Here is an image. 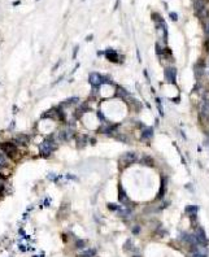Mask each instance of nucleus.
<instances>
[{
  "label": "nucleus",
  "instance_id": "nucleus-1",
  "mask_svg": "<svg viewBox=\"0 0 209 257\" xmlns=\"http://www.w3.org/2000/svg\"><path fill=\"white\" fill-rule=\"evenodd\" d=\"M57 142L55 140L54 138V135L49 136V138L44 139V142H43L40 145H39V153H40V156L42 157H48L52 152H54L57 147Z\"/></svg>",
  "mask_w": 209,
  "mask_h": 257
},
{
  "label": "nucleus",
  "instance_id": "nucleus-2",
  "mask_svg": "<svg viewBox=\"0 0 209 257\" xmlns=\"http://www.w3.org/2000/svg\"><path fill=\"white\" fill-rule=\"evenodd\" d=\"M0 149L2 152H4V155L8 159H14L17 155V147L13 142H4L0 144Z\"/></svg>",
  "mask_w": 209,
  "mask_h": 257
},
{
  "label": "nucleus",
  "instance_id": "nucleus-3",
  "mask_svg": "<svg viewBox=\"0 0 209 257\" xmlns=\"http://www.w3.org/2000/svg\"><path fill=\"white\" fill-rule=\"evenodd\" d=\"M165 79L171 84H176V82H177V69L176 68L169 66L165 69Z\"/></svg>",
  "mask_w": 209,
  "mask_h": 257
},
{
  "label": "nucleus",
  "instance_id": "nucleus-4",
  "mask_svg": "<svg viewBox=\"0 0 209 257\" xmlns=\"http://www.w3.org/2000/svg\"><path fill=\"white\" fill-rule=\"evenodd\" d=\"M135 160H136V155H135V152H131V151L125 152L124 155L121 156V162H122L125 166L131 165L133 162H135Z\"/></svg>",
  "mask_w": 209,
  "mask_h": 257
},
{
  "label": "nucleus",
  "instance_id": "nucleus-5",
  "mask_svg": "<svg viewBox=\"0 0 209 257\" xmlns=\"http://www.w3.org/2000/svg\"><path fill=\"white\" fill-rule=\"evenodd\" d=\"M89 82L92 87H100V86H103V75L94 72L89 75Z\"/></svg>",
  "mask_w": 209,
  "mask_h": 257
},
{
  "label": "nucleus",
  "instance_id": "nucleus-6",
  "mask_svg": "<svg viewBox=\"0 0 209 257\" xmlns=\"http://www.w3.org/2000/svg\"><path fill=\"white\" fill-rule=\"evenodd\" d=\"M195 236H196V239H197V242H199L200 245H205V247L208 245V238L205 235V231H204L203 227H197L196 229Z\"/></svg>",
  "mask_w": 209,
  "mask_h": 257
},
{
  "label": "nucleus",
  "instance_id": "nucleus-7",
  "mask_svg": "<svg viewBox=\"0 0 209 257\" xmlns=\"http://www.w3.org/2000/svg\"><path fill=\"white\" fill-rule=\"evenodd\" d=\"M30 142V138L26 134H18L14 138V144H18V145H28Z\"/></svg>",
  "mask_w": 209,
  "mask_h": 257
},
{
  "label": "nucleus",
  "instance_id": "nucleus-8",
  "mask_svg": "<svg viewBox=\"0 0 209 257\" xmlns=\"http://www.w3.org/2000/svg\"><path fill=\"white\" fill-rule=\"evenodd\" d=\"M105 56H107V58L109 60V61H112V63H118L120 61V58H118V53L116 52L115 49H112V48H108L105 52Z\"/></svg>",
  "mask_w": 209,
  "mask_h": 257
},
{
  "label": "nucleus",
  "instance_id": "nucleus-9",
  "mask_svg": "<svg viewBox=\"0 0 209 257\" xmlns=\"http://www.w3.org/2000/svg\"><path fill=\"white\" fill-rule=\"evenodd\" d=\"M152 136H153V127H145L142 131V139L143 140L152 139Z\"/></svg>",
  "mask_w": 209,
  "mask_h": 257
},
{
  "label": "nucleus",
  "instance_id": "nucleus-10",
  "mask_svg": "<svg viewBox=\"0 0 209 257\" xmlns=\"http://www.w3.org/2000/svg\"><path fill=\"white\" fill-rule=\"evenodd\" d=\"M87 144V136L86 135H81L77 138V148L78 149H83Z\"/></svg>",
  "mask_w": 209,
  "mask_h": 257
},
{
  "label": "nucleus",
  "instance_id": "nucleus-11",
  "mask_svg": "<svg viewBox=\"0 0 209 257\" xmlns=\"http://www.w3.org/2000/svg\"><path fill=\"white\" fill-rule=\"evenodd\" d=\"M95 256H96V249H94V248L86 249L84 252H82V253L78 254V257H95Z\"/></svg>",
  "mask_w": 209,
  "mask_h": 257
},
{
  "label": "nucleus",
  "instance_id": "nucleus-12",
  "mask_svg": "<svg viewBox=\"0 0 209 257\" xmlns=\"http://www.w3.org/2000/svg\"><path fill=\"white\" fill-rule=\"evenodd\" d=\"M118 199H120V201L121 203H124V204H126L127 203V196H126V192H125V190L122 187L120 186V188H118Z\"/></svg>",
  "mask_w": 209,
  "mask_h": 257
},
{
  "label": "nucleus",
  "instance_id": "nucleus-13",
  "mask_svg": "<svg viewBox=\"0 0 209 257\" xmlns=\"http://www.w3.org/2000/svg\"><path fill=\"white\" fill-rule=\"evenodd\" d=\"M197 210H199L197 205H187L186 207V213H188V214H196Z\"/></svg>",
  "mask_w": 209,
  "mask_h": 257
},
{
  "label": "nucleus",
  "instance_id": "nucleus-14",
  "mask_svg": "<svg viewBox=\"0 0 209 257\" xmlns=\"http://www.w3.org/2000/svg\"><path fill=\"white\" fill-rule=\"evenodd\" d=\"M116 95H117V96H121V98H126V96L129 95V93H127V91H126L124 87H117Z\"/></svg>",
  "mask_w": 209,
  "mask_h": 257
},
{
  "label": "nucleus",
  "instance_id": "nucleus-15",
  "mask_svg": "<svg viewBox=\"0 0 209 257\" xmlns=\"http://www.w3.org/2000/svg\"><path fill=\"white\" fill-rule=\"evenodd\" d=\"M8 162V157L4 155V152L0 151V168H4Z\"/></svg>",
  "mask_w": 209,
  "mask_h": 257
},
{
  "label": "nucleus",
  "instance_id": "nucleus-16",
  "mask_svg": "<svg viewBox=\"0 0 209 257\" xmlns=\"http://www.w3.org/2000/svg\"><path fill=\"white\" fill-rule=\"evenodd\" d=\"M77 103H79V98L78 96H73L70 99H68L64 101V104H69V105H72V104H77Z\"/></svg>",
  "mask_w": 209,
  "mask_h": 257
},
{
  "label": "nucleus",
  "instance_id": "nucleus-17",
  "mask_svg": "<svg viewBox=\"0 0 209 257\" xmlns=\"http://www.w3.org/2000/svg\"><path fill=\"white\" fill-rule=\"evenodd\" d=\"M86 240H82V239H79V240H77V243H75V247L78 248V249H82V248H84L86 247Z\"/></svg>",
  "mask_w": 209,
  "mask_h": 257
},
{
  "label": "nucleus",
  "instance_id": "nucleus-18",
  "mask_svg": "<svg viewBox=\"0 0 209 257\" xmlns=\"http://www.w3.org/2000/svg\"><path fill=\"white\" fill-rule=\"evenodd\" d=\"M108 209H110L113 212H117V210H120V207L116 204H108Z\"/></svg>",
  "mask_w": 209,
  "mask_h": 257
},
{
  "label": "nucleus",
  "instance_id": "nucleus-19",
  "mask_svg": "<svg viewBox=\"0 0 209 257\" xmlns=\"http://www.w3.org/2000/svg\"><path fill=\"white\" fill-rule=\"evenodd\" d=\"M143 164H147V165H153V160L151 157H144L143 159Z\"/></svg>",
  "mask_w": 209,
  "mask_h": 257
},
{
  "label": "nucleus",
  "instance_id": "nucleus-20",
  "mask_svg": "<svg viewBox=\"0 0 209 257\" xmlns=\"http://www.w3.org/2000/svg\"><path fill=\"white\" fill-rule=\"evenodd\" d=\"M47 178H48V179H51V181H54V182H57V179H59L60 177L57 178V177H56V174H54V173H49V174L47 175Z\"/></svg>",
  "mask_w": 209,
  "mask_h": 257
},
{
  "label": "nucleus",
  "instance_id": "nucleus-21",
  "mask_svg": "<svg viewBox=\"0 0 209 257\" xmlns=\"http://www.w3.org/2000/svg\"><path fill=\"white\" fill-rule=\"evenodd\" d=\"M204 29H205V34H206V37L209 38V20H206V21H205V23H204Z\"/></svg>",
  "mask_w": 209,
  "mask_h": 257
},
{
  "label": "nucleus",
  "instance_id": "nucleus-22",
  "mask_svg": "<svg viewBox=\"0 0 209 257\" xmlns=\"http://www.w3.org/2000/svg\"><path fill=\"white\" fill-rule=\"evenodd\" d=\"M98 117H99V119H100V121H105V117H104V114H103V112H101V110H99V112H98Z\"/></svg>",
  "mask_w": 209,
  "mask_h": 257
},
{
  "label": "nucleus",
  "instance_id": "nucleus-23",
  "mask_svg": "<svg viewBox=\"0 0 209 257\" xmlns=\"http://www.w3.org/2000/svg\"><path fill=\"white\" fill-rule=\"evenodd\" d=\"M169 16H170V18H171L173 21H178V16H177V13H174V12H171V13H170Z\"/></svg>",
  "mask_w": 209,
  "mask_h": 257
},
{
  "label": "nucleus",
  "instance_id": "nucleus-24",
  "mask_svg": "<svg viewBox=\"0 0 209 257\" xmlns=\"http://www.w3.org/2000/svg\"><path fill=\"white\" fill-rule=\"evenodd\" d=\"M66 178H68V179H73V181H78V178H77L75 175H73V174H68Z\"/></svg>",
  "mask_w": 209,
  "mask_h": 257
},
{
  "label": "nucleus",
  "instance_id": "nucleus-25",
  "mask_svg": "<svg viewBox=\"0 0 209 257\" xmlns=\"http://www.w3.org/2000/svg\"><path fill=\"white\" fill-rule=\"evenodd\" d=\"M139 230H140V227H139V226H135V227L133 229V233L136 235V234H139Z\"/></svg>",
  "mask_w": 209,
  "mask_h": 257
},
{
  "label": "nucleus",
  "instance_id": "nucleus-26",
  "mask_svg": "<svg viewBox=\"0 0 209 257\" xmlns=\"http://www.w3.org/2000/svg\"><path fill=\"white\" fill-rule=\"evenodd\" d=\"M49 204H51V199H49V198H47V199L44 200V205H46V207H48Z\"/></svg>",
  "mask_w": 209,
  "mask_h": 257
},
{
  "label": "nucleus",
  "instance_id": "nucleus-27",
  "mask_svg": "<svg viewBox=\"0 0 209 257\" xmlns=\"http://www.w3.org/2000/svg\"><path fill=\"white\" fill-rule=\"evenodd\" d=\"M78 48H79V47H78V46H77V47L74 48V51H73V57H75V56H77V52H78Z\"/></svg>",
  "mask_w": 209,
  "mask_h": 257
},
{
  "label": "nucleus",
  "instance_id": "nucleus-28",
  "mask_svg": "<svg viewBox=\"0 0 209 257\" xmlns=\"http://www.w3.org/2000/svg\"><path fill=\"white\" fill-rule=\"evenodd\" d=\"M13 127H14V121L11 123V126H9V130H13Z\"/></svg>",
  "mask_w": 209,
  "mask_h": 257
},
{
  "label": "nucleus",
  "instance_id": "nucleus-29",
  "mask_svg": "<svg viewBox=\"0 0 209 257\" xmlns=\"http://www.w3.org/2000/svg\"><path fill=\"white\" fill-rule=\"evenodd\" d=\"M20 4V2H18V0H17V2H13V5L16 7V5H18Z\"/></svg>",
  "mask_w": 209,
  "mask_h": 257
},
{
  "label": "nucleus",
  "instance_id": "nucleus-30",
  "mask_svg": "<svg viewBox=\"0 0 209 257\" xmlns=\"http://www.w3.org/2000/svg\"><path fill=\"white\" fill-rule=\"evenodd\" d=\"M91 39H92V35H90V37H87V38H86V40H91Z\"/></svg>",
  "mask_w": 209,
  "mask_h": 257
},
{
  "label": "nucleus",
  "instance_id": "nucleus-31",
  "mask_svg": "<svg viewBox=\"0 0 209 257\" xmlns=\"http://www.w3.org/2000/svg\"><path fill=\"white\" fill-rule=\"evenodd\" d=\"M33 257H38V256H33Z\"/></svg>",
  "mask_w": 209,
  "mask_h": 257
}]
</instances>
